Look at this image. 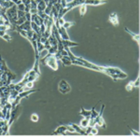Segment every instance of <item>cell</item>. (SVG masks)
<instances>
[{
    "mask_svg": "<svg viewBox=\"0 0 140 140\" xmlns=\"http://www.w3.org/2000/svg\"><path fill=\"white\" fill-rule=\"evenodd\" d=\"M71 132V133H76V131L74 130V128L72 126H69V125H62L57 127V129L55 130L54 132H52V134H63L65 135L66 132Z\"/></svg>",
    "mask_w": 140,
    "mask_h": 140,
    "instance_id": "6",
    "label": "cell"
},
{
    "mask_svg": "<svg viewBox=\"0 0 140 140\" xmlns=\"http://www.w3.org/2000/svg\"><path fill=\"white\" fill-rule=\"evenodd\" d=\"M38 79V77L37 76H28V81H35V80H37Z\"/></svg>",
    "mask_w": 140,
    "mask_h": 140,
    "instance_id": "35",
    "label": "cell"
},
{
    "mask_svg": "<svg viewBox=\"0 0 140 140\" xmlns=\"http://www.w3.org/2000/svg\"><path fill=\"white\" fill-rule=\"evenodd\" d=\"M58 52V48L54 47V46H51L49 49H48V55H55Z\"/></svg>",
    "mask_w": 140,
    "mask_h": 140,
    "instance_id": "22",
    "label": "cell"
},
{
    "mask_svg": "<svg viewBox=\"0 0 140 140\" xmlns=\"http://www.w3.org/2000/svg\"><path fill=\"white\" fill-rule=\"evenodd\" d=\"M45 30H46V26H45L44 24H42V25H40V33H41V35L45 32Z\"/></svg>",
    "mask_w": 140,
    "mask_h": 140,
    "instance_id": "37",
    "label": "cell"
},
{
    "mask_svg": "<svg viewBox=\"0 0 140 140\" xmlns=\"http://www.w3.org/2000/svg\"><path fill=\"white\" fill-rule=\"evenodd\" d=\"M0 70H2L3 72L9 71V69H8V66H7L6 62H5V60H3V58H2L1 54H0Z\"/></svg>",
    "mask_w": 140,
    "mask_h": 140,
    "instance_id": "18",
    "label": "cell"
},
{
    "mask_svg": "<svg viewBox=\"0 0 140 140\" xmlns=\"http://www.w3.org/2000/svg\"><path fill=\"white\" fill-rule=\"evenodd\" d=\"M108 21H109V23H111L112 25H115V26L119 25V17H118V15H117L116 12H113L110 14L109 17H108Z\"/></svg>",
    "mask_w": 140,
    "mask_h": 140,
    "instance_id": "10",
    "label": "cell"
},
{
    "mask_svg": "<svg viewBox=\"0 0 140 140\" xmlns=\"http://www.w3.org/2000/svg\"><path fill=\"white\" fill-rule=\"evenodd\" d=\"M62 44L64 45V48H65V47L70 48V47H75V46H79V43L73 42V41H71L70 39H68V40H66V39H62Z\"/></svg>",
    "mask_w": 140,
    "mask_h": 140,
    "instance_id": "12",
    "label": "cell"
},
{
    "mask_svg": "<svg viewBox=\"0 0 140 140\" xmlns=\"http://www.w3.org/2000/svg\"><path fill=\"white\" fill-rule=\"evenodd\" d=\"M66 3H67L66 0H61V4H62V7H63V8H65V7L66 6Z\"/></svg>",
    "mask_w": 140,
    "mask_h": 140,
    "instance_id": "44",
    "label": "cell"
},
{
    "mask_svg": "<svg viewBox=\"0 0 140 140\" xmlns=\"http://www.w3.org/2000/svg\"><path fill=\"white\" fill-rule=\"evenodd\" d=\"M6 34V31H1L0 30V37H2L4 35Z\"/></svg>",
    "mask_w": 140,
    "mask_h": 140,
    "instance_id": "45",
    "label": "cell"
},
{
    "mask_svg": "<svg viewBox=\"0 0 140 140\" xmlns=\"http://www.w3.org/2000/svg\"><path fill=\"white\" fill-rule=\"evenodd\" d=\"M25 21H26V18H25H25H20V19H18V20L16 21V24H15V25H23Z\"/></svg>",
    "mask_w": 140,
    "mask_h": 140,
    "instance_id": "31",
    "label": "cell"
},
{
    "mask_svg": "<svg viewBox=\"0 0 140 140\" xmlns=\"http://www.w3.org/2000/svg\"><path fill=\"white\" fill-rule=\"evenodd\" d=\"M70 126H72V127L74 128V130L76 131V133L86 135V132L84 131V130H83V128H81L80 126H79V125L76 124V123H70Z\"/></svg>",
    "mask_w": 140,
    "mask_h": 140,
    "instance_id": "15",
    "label": "cell"
},
{
    "mask_svg": "<svg viewBox=\"0 0 140 140\" xmlns=\"http://www.w3.org/2000/svg\"><path fill=\"white\" fill-rule=\"evenodd\" d=\"M44 49H45L44 44L40 42L39 40H37V51H38V53H40V52H41Z\"/></svg>",
    "mask_w": 140,
    "mask_h": 140,
    "instance_id": "26",
    "label": "cell"
},
{
    "mask_svg": "<svg viewBox=\"0 0 140 140\" xmlns=\"http://www.w3.org/2000/svg\"><path fill=\"white\" fill-rule=\"evenodd\" d=\"M86 11H87V5L82 4V5L80 6V8H79V14H80V16L83 17V16L85 15Z\"/></svg>",
    "mask_w": 140,
    "mask_h": 140,
    "instance_id": "23",
    "label": "cell"
},
{
    "mask_svg": "<svg viewBox=\"0 0 140 140\" xmlns=\"http://www.w3.org/2000/svg\"><path fill=\"white\" fill-rule=\"evenodd\" d=\"M39 61H41L44 66H48L49 68H51L52 70H58V61L56 59L54 55H48L46 57H44L43 59H39Z\"/></svg>",
    "mask_w": 140,
    "mask_h": 140,
    "instance_id": "2",
    "label": "cell"
},
{
    "mask_svg": "<svg viewBox=\"0 0 140 140\" xmlns=\"http://www.w3.org/2000/svg\"><path fill=\"white\" fill-rule=\"evenodd\" d=\"M139 77H137V79H136V80H135V82L134 81V88H135V87H139Z\"/></svg>",
    "mask_w": 140,
    "mask_h": 140,
    "instance_id": "36",
    "label": "cell"
},
{
    "mask_svg": "<svg viewBox=\"0 0 140 140\" xmlns=\"http://www.w3.org/2000/svg\"><path fill=\"white\" fill-rule=\"evenodd\" d=\"M17 26H18V28L22 29V30H25V31L32 30V28H31V22H30V21H27V20L25 21L23 25H17Z\"/></svg>",
    "mask_w": 140,
    "mask_h": 140,
    "instance_id": "13",
    "label": "cell"
},
{
    "mask_svg": "<svg viewBox=\"0 0 140 140\" xmlns=\"http://www.w3.org/2000/svg\"><path fill=\"white\" fill-rule=\"evenodd\" d=\"M58 31H59V34H60V37H61V39H66V40H68L70 39V37L67 34L66 29H65L63 26H60L58 28Z\"/></svg>",
    "mask_w": 140,
    "mask_h": 140,
    "instance_id": "11",
    "label": "cell"
},
{
    "mask_svg": "<svg viewBox=\"0 0 140 140\" xmlns=\"http://www.w3.org/2000/svg\"><path fill=\"white\" fill-rule=\"evenodd\" d=\"M21 110H22V107H21L20 104L17 105L14 108H11V111H10V118H9V121H8V126H9V127L12 125L13 122L18 119V117L20 116V114H21Z\"/></svg>",
    "mask_w": 140,
    "mask_h": 140,
    "instance_id": "5",
    "label": "cell"
},
{
    "mask_svg": "<svg viewBox=\"0 0 140 140\" xmlns=\"http://www.w3.org/2000/svg\"><path fill=\"white\" fill-rule=\"evenodd\" d=\"M33 69L36 71V73H37V75L40 76V70H39V58H36V61H35V65H34Z\"/></svg>",
    "mask_w": 140,
    "mask_h": 140,
    "instance_id": "21",
    "label": "cell"
},
{
    "mask_svg": "<svg viewBox=\"0 0 140 140\" xmlns=\"http://www.w3.org/2000/svg\"><path fill=\"white\" fill-rule=\"evenodd\" d=\"M37 14L38 15V16H39V17H41V18H42L43 20H44L45 18H47V17L49 16V15H47V14L45 13V11H39V10H37Z\"/></svg>",
    "mask_w": 140,
    "mask_h": 140,
    "instance_id": "29",
    "label": "cell"
},
{
    "mask_svg": "<svg viewBox=\"0 0 140 140\" xmlns=\"http://www.w3.org/2000/svg\"><path fill=\"white\" fill-rule=\"evenodd\" d=\"M84 1H85V0H72L71 2H67L66 7H68V8H70L71 9H73L75 7L81 6L82 4H84Z\"/></svg>",
    "mask_w": 140,
    "mask_h": 140,
    "instance_id": "9",
    "label": "cell"
},
{
    "mask_svg": "<svg viewBox=\"0 0 140 140\" xmlns=\"http://www.w3.org/2000/svg\"><path fill=\"white\" fill-rule=\"evenodd\" d=\"M61 62L63 63L64 66H69L72 65V61L71 59L69 58V56H62V58L60 59Z\"/></svg>",
    "mask_w": 140,
    "mask_h": 140,
    "instance_id": "16",
    "label": "cell"
},
{
    "mask_svg": "<svg viewBox=\"0 0 140 140\" xmlns=\"http://www.w3.org/2000/svg\"><path fill=\"white\" fill-rule=\"evenodd\" d=\"M9 28L7 26V25H0V30L1 31H6V30H8Z\"/></svg>",
    "mask_w": 140,
    "mask_h": 140,
    "instance_id": "38",
    "label": "cell"
},
{
    "mask_svg": "<svg viewBox=\"0 0 140 140\" xmlns=\"http://www.w3.org/2000/svg\"><path fill=\"white\" fill-rule=\"evenodd\" d=\"M89 123H90V120L89 119H84V120H82L81 122H80V127L81 128H87L89 126Z\"/></svg>",
    "mask_w": 140,
    "mask_h": 140,
    "instance_id": "24",
    "label": "cell"
},
{
    "mask_svg": "<svg viewBox=\"0 0 140 140\" xmlns=\"http://www.w3.org/2000/svg\"><path fill=\"white\" fill-rule=\"evenodd\" d=\"M125 89H126L128 91H132V90L134 89V81H130L127 85L125 86Z\"/></svg>",
    "mask_w": 140,
    "mask_h": 140,
    "instance_id": "28",
    "label": "cell"
},
{
    "mask_svg": "<svg viewBox=\"0 0 140 140\" xmlns=\"http://www.w3.org/2000/svg\"><path fill=\"white\" fill-rule=\"evenodd\" d=\"M103 68V72L102 73L107 74V76L111 77L114 80L118 79H124L127 78V74L123 72L122 69L118 68V67H112V66H102Z\"/></svg>",
    "mask_w": 140,
    "mask_h": 140,
    "instance_id": "1",
    "label": "cell"
},
{
    "mask_svg": "<svg viewBox=\"0 0 140 140\" xmlns=\"http://www.w3.org/2000/svg\"><path fill=\"white\" fill-rule=\"evenodd\" d=\"M18 9H17V5L15 4L14 6H12L11 8H8L6 11V14L7 16H8V21H9V23L11 24L12 25L14 26H16V21L18 20Z\"/></svg>",
    "mask_w": 140,
    "mask_h": 140,
    "instance_id": "3",
    "label": "cell"
},
{
    "mask_svg": "<svg viewBox=\"0 0 140 140\" xmlns=\"http://www.w3.org/2000/svg\"><path fill=\"white\" fill-rule=\"evenodd\" d=\"M25 6L23 4V2L21 3V4H19L17 5V9L18 10H21V11H25Z\"/></svg>",
    "mask_w": 140,
    "mask_h": 140,
    "instance_id": "33",
    "label": "cell"
},
{
    "mask_svg": "<svg viewBox=\"0 0 140 140\" xmlns=\"http://www.w3.org/2000/svg\"><path fill=\"white\" fill-rule=\"evenodd\" d=\"M107 3V0H85L84 4L87 6H99Z\"/></svg>",
    "mask_w": 140,
    "mask_h": 140,
    "instance_id": "8",
    "label": "cell"
},
{
    "mask_svg": "<svg viewBox=\"0 0 140 140\" xmlns=\"http://www.w3.org/2000/svg\"><path fill=\"white\" fill-rule=\"evenodd\" d=\"M38 115L37 114H36V113H33L32 115H31V120L33 121L34 122H38Z\"/></svg>",
    "mask_w": 140,
    "mask_h": 140,
    "instance_id": "30",
    "label": "cell"
},
{
    "mask_svg": "<svg viewBox=\"0 0 140 140\" xmlns=\"http://www.w3.org/2000/svg\"><path fill=\"white\" fill-rule=\"evenodd\" d=\"M2 38H3V39H5V40L8 41V42H10V41H11V39H12L11 37H10L9 35H8V34H5V35L2 37Z\"/></svg>",
    "mask_w": 140,
    "mask_h": 140,
    "instance_id": "32",
    "label": "cell"
},
{
    "mask_svg": "<svg viewBox=\"0 0 140 140\" xmlns=\"http://www.w3.org/2000/svg\"><path fill=\"white\" fill-rule=\"evenodd\" d=\"M73 25H75V23H71V22H65V24L63 25V27L67 30L69 27H71V26H73Z\"/></svg>",
    "mask_w": 140,
    "mask_h": 140,
    "instance_id": "27",
    "label": "cell"
},
{
    "mask_svg": "<svg viewBox=\"0 0 140 140\" xmlns=\"http://www.w3.org/2000/svg\"><path fill=\"white\" fill-rule=\"evenodd\" d=\"M46 7H47V4L45 3V1H43V0H40L38 3H37V10H39V11H44L45 10V8H46Z\"/></svg>",
    "mask_w": 140,
    "mask_h": 140,
    "instance_id": "20",
    "label": "cell"
},
{
    "mask_svg": "<svg viewBox=\"0 0 140 140\" xmlns=\"http://www.w3.org/2000/svg\"><path fill=\"white\" fill-rule=\"evenodd\" d=\"M90 134L91 135H95V134H98V129L96 128V125H94V126H91V130H90Z\"/></svg>",
    "mask_w": 140,
    "mask_h": 140,
    "instance_id": "25",
    "label": "cell"
},
{
    "mask_svg": "<svg viewBox=\"0 0 140 140\" xmlns=\"http://www.w3.org/2000/svg\"><path fill=\"white\" fill-rule=\"evenodd\" d=\"M124 30L126 31V33H128L131 37H132V38L134 39V40H135L136 42H137V44H139V41H140V37L138 34H134V33H133L132 31H130L129 29H128L127 27H124Z\"/></svg>",
    "mask_w": 140,
    "mask_h": 140,
    "instance_id": "14",
    "label": "cell"
},
{
    "mask_svg": "<svg viewBox=\"0 0 140 140\" xmlns=\"http://www.w3.org/2000/svg\"><path fill=\"white\" fill-rule=\"evenodd\" d=\"M129 129H130V131L132 132V134H133L136 135V136H138V135H139V133H138V132H136V131H134V129H132L131 127H129Z\"/></svg>",
    "mask_w": 140,
    "mask_h": 140,
    "instance_id": "39",
    "label": "cell"
},
{
    "mask_svg": "<svg viewBox=\"0 0 140 140\" xmlns=\"http://www.w3.org/2000/svg\"><path fill=\"white\" fill-rule=\"evenodd\" d=\"M5 25V19L3 18L2 16H0V25Z\"/></svg>",
    "mask_w": 140,
    "mask_h": 140,
    "instance_id": "43",
    "label": "cell"
},
{
    "mask_svg": "<svg viewBox=\"0 0 140 140\" xmlns=\"http://www.w3.org/2000/svg\"><path fill=\"white\" fill-rule=\"evenodd\" d=\"M17 14H18V19L25 18V11H21V10H18Z\"/></svg>",
    "mask_w": 140,
    "mask_h": 140,
    "instance_id": "34",
    "label": "cell"
},
{
    "mask_svg": "<svg viewBox=\"0 0 140 140\" xmlns=\"http://www.w3.org/2000/svg\"><path fill=\"white\" fill-rule=\"evenodd\" d=\"M36 1H37V3H38V2H39V1H40V0H36Z\"/></svg>",
    "mask_w": 140,
    "mask_h": 140,
    "instance_id": "46",
    "label": "cell"
},
{
    "mask_svg": "<svg viewBox=\"0 0 140 140\" xmlns=\"http://www.w3.org/2000/svg\"><path fill=\"white\" fill-rule=\"evenodd\" d=\"M48 40H49V44H50L51 46L57 47V45H58V40H57V38L55 37V36L53 34H50V36L48 37Z\"/></svg>",
    "mask_w": 140,
    "mask_h": 140,
    "instance_id": "17",
    "label": "cell"
},
{
    "mask_svg": "<svg viewBox=\"0 0 140 140\" xmlns=\"http://www.w3.org/2000/svg\"><path fill=\"white\" fill-rule=\"evenodd\" d=\"M60 53H61L62 56H68V53H67V51L65 49H62L61 51H60Z\"/></svg>",
    "mask_w": 140,
    "mask_h": 140,
    "instance_id": "40",
    "label": "cell"
},
{
    "mask_svg": "<svg viewBox=\"0 0 140 140\" xmlns=\"http://www.w3.org/2000/svg\"><path fill=\"white\" fill-rule=\"evenodd\" d=\"M25 18L27 21H30L31 22V13L30 12H25Z\"/></svg>",
    "mask_w": 140,
    "mask_h": 140,
    "instance_id": "41",
    "label": "cell"
},
{
    "mask_svg": "<svg viewBox=\"0 0 140 140\" xmlns=\"http://www.w3.org/2000/svg\"><path fill=\"white\" fill-rule=\"evenodd\" d=\"M29 12L31 14H37V8H30V11Z\"/></svg>",
    "mask_w": 140,
    "mask_h": 140,
    "instance_id": "42",
    "label": "cell"
},
{
    "mask_svg": "<svg viewBox=\"0 0 140 140\" xmlns=\"http://www.w3.org/2000/svg\"><path fill=\"white\" fill-rule=\"evenodd\" d=\"M91 110H86L85 108H83V107H81L80 112H79V114L82 116V117H84L86 119H89V120H90V117H91Z\"/></svg>",
    "mask_w": 140,
    "mask_h": 140,
    "instance_id": "19",
    "label": "cell"
},
{
    "mask_svg": "<svg viewBox=\"0 0 140 140\" xmlns=\"http://www.w3.org/2000/svg\"><path fill=\"white\" fill-rule=\"evenodd\" d=\"M104 109H105V105H102V107H101V110L100 112L98 113L97 117L94 119V121L92 122L91 126H94V125H98L99 127H102L103 129H106L107 127V124L105 122V120L103 119V112H104Z\"/></svg>",
    "mask_w": 140,
    "mask_h": 140,
    "instance_id": "4",
    "label": "cell"
},
{
    "mask_svg": "<svg viewBox=\"0 0 140 140\" xmlns=\"http://www.w3.org/2000/svg\"><path fill=\"white\" fill-rule=\"evenodd\" d=\"M58 89H59V91L64 93V94H66L68 92H70L71 91V87L68 84L66 80L65 79H62L59 81V84H58Z\"/></svg>",
    "mask_w": 140,
    "mask_h": 140,
    "instance_id": "7",
    "label": "cell"
}]
</instances>
